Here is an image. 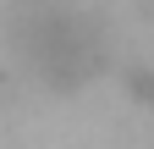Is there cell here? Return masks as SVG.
<instances>
[{"instance_id": "cell-2", "label": "cell", "mask_w": 154, "mask_h": 149, "mask_svg": "<svg viewBox=\"0 0 154 149\" xmlns=\"http://www.w3.org/2000/svg\"><path fill=\"white\" fill-rule=\"evenodd\" d=\"M132 88H138V100L154 105V72H132Z\"/></svg>"}, {"instance_id": "cell-1", "label": "cell", "mask_w": 154, "mask_h": 149, "mask_svg": "<svg viewBox=\"0 0 154 149\" xmlns=\"http://www.w3.org/2000/svg\"><path fill=\"white\" fill-rule=\"evenodd\" d=\"M11 33L22 61L55 88H77L105 66V28L72 6H33L17 17Z\"/></svg>"}]
</instances>
